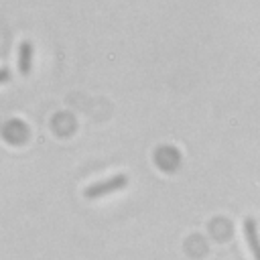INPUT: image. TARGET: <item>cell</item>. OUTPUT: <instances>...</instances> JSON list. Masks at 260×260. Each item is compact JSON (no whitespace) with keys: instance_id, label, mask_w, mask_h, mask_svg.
I'll return each instance as SVG.
<instances>
[{"instance_id":"1","label":"cell","mask_w":260,"mask_h":260,"mask_svg":"<svg viewBox=\"0 0 260 260\" xmlns=\"http://www.w3.org/2000/svg\"><path fill=\"white\" fill-rule=\"evenodd\" d=\"M126 185H128V177H126V175H116V177H110V179H106V181H102V183L89 185V187L83 191V195H85L87 199H98V197H104V195L114 193V191H118V189H124Z\"/></svg>"},{"instance_id":"2","label":"cell","mask_w":260,"mask_h":260,"mask_svg":"<svg viewBox=\"0 0 260 260\" xmlns=\"http://www.w3.org/2000/svg\"><path fill=\"white\" fill-rule=\"evenodd\" d=\"M30 65H32V45L28 41H22L18 49V71L22 75H28Z\"/></svg>"},{"instance_id":"3","label":"cell","mask_w":260,"mask_h":260,"mask_svg":"<svg viewBox=\"0 0 260 260\" xmlns=\"http://www.w3.org/2000/svg\"><path fill=\"white\" fill-rule=\"evenodd\" d=\"M244 234L248 238V244H250V250H252V256L254 260H260V252H258V234H256V219L254 217H248L244 221Z\"/></svg>"},{"instance_id":"4","label":"cell","mask_w":260,"mask_h":260,"mask_svg":"<svg viewBox=\"0 0 260 260\" xmlns=\"http://www.w3.org/2000/svg\"><path fill=\"white\" fill-rule=\"evenodd\" d=\"M8 79H10V71L8 69H0V83H4Z\"/></svg>"}]
</instances>
